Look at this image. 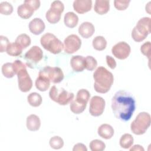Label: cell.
Returning <instances> with one entry per match:
<instances>
[{"label": "cell", "instance_id": "1", "mask_svg": "<svg viewBox=\"0 0 151 151\" xmlns=\"http://www.w3.org/2000/svg\"><path fill=\"white\" fill-rule=\"evenodd\" d=\"M111 109L117 119L129 121L136 109L135 100L129 93L120 90L114 94L111 99Z\"/></svg>", "mask_w": 151, "mask_h": 151}, {"label": "cell", "instance_id": "2", "mask_svg": "<svg viewBox=\"0 0 151 151\" xmlns=\"http://www.w3.org/2000/svg\"><path fill=\"white\" fill-rule=\"evenodd\" d=\"M94 88L99 93H107L114 81L113 74L104 67H99L93 73Z\"/></svg>", "mask_w": 151, "mask_h": 151}, {"label": "cell", "instance_id": "3", "mask_svg": "<svg viewBox=\"0 0 151 151\" xmlns=\"http://www.w3.org/2000/svg\"><path fill=\"white\" fill-rule=\"evenodd\" d=\"M13 68L17 75L18 87L22 92L29 91L32 87V81L26 69L25 65L20 60H17L13 63Z\"/></svg>", "mask_w": 151, "mask_h": 151}, {"label": "cell", "instance_id": "4", "mask_svg": "<svg viewBox=\"0 0 151 151\" xmlns=\"http://www.w3.org/2000/svg\"><path fill=\"white\" fill-rule=\"evenodd\" d=\"M40 42L44 49L54 54H59L64 48L63 42L55 35L50 32H47L41 37Z\"/></svg>", "mask_w": 151, "mask_h": 151}, {"label": "cell", "instance_id": "5", "mask_svg": "<svg viewBox=\"0 0 151 151\" xmlns=\"http://www.w3.org/2000/svg\"><path fill=\"white\" fill-rule=\"evenodd\" d=\"M150 18L143 17L140 18L133 28L132 32V37L136 42L143 41L150 33Z\"/></svg>", "mask_w": 151, "mask_h": 151}, {"label": "cell", "instance_id": "6", "mask_svg": "<svg viewBox=\"0 0 151 151\" xmlns=\"http://www.w3.org/2000/svg\"><path fill=\"white\" fill-rule=\"evenodd\" d=\"M150 115L146 112H140L131 123V131L137 135L143 134L150 127Z\"/></svg>", "mask_w": 151, "mask_h": 151}, {"label": "cell", "instance_id": "7", "mask_svg": "<svg viewBox=\"0 0 151 151\" xmlns=\"http://www.w3.org/2000/svg\"><path fill=\"white\" fill-rule=\"evenodd\" d=\"M49 96L52 100L58 104L65 106L73 100L74 95L73 93L68 92L64 88L59 90L55 86H53L50 90Z\"/></svg>", "mask_w": 151, "mask_h": 151}, {"label": "cell", "instance_id": "8", "mask_svg": "<svg viewBox=\"0 0 151 151\" xmlns=\"http://www.w3.org/2000/svg\"><path fill=\"white\" fill-rule=\"evenodd\" d=\"M64 6L60 1H54L51 4L50 8L45 14L47 20L50 24H56L61 19V15L63 12Z\"/></svg>", "mask_w": 151, "mask_h": 151}, {"label": "cell", "instance_id": "9", "mask_svg": "<svg viewBox=\"0 0 151 151\" xmlns=\"http://www.w3.org/2000/svg\"><path fill=\"white\" fill-rule=\"evenodd\" d=\"M42 57L43 52L42 50L36 45L32 46L24 55L26 64L31 68H34L37 64L42 59Z\"/></svg>", "mask_w": 151, "mask_h": 151}, {"label": "cell", "instance_id": "10", "mask_svg": "<svg viewBox=\"0 0 151 151\" xmlns=\"http://www.w3.org/2000/svg\"><path fill=\"white\" fill-rule=\"evenodd\" d=\"M39 73L45 75L53 83H59L64 79L63 72L58 67L46 66L41 70Z\"/></svg>", "mask_w": 151, "mask_h": 151}, {"label": "cell", "instance_id": "11", "mask_svg": "<svg viewBox=\"0 0 151 151\" xmlns=\"http://www.w3.org/2000/svg\"><path fill=\"white\" fill-rule=\"evenodd\" d=\"M81 45V40L76 34L67 36L64 41V51L67 54H73L78 51Z\"/></svg>", "mask_w": 151, "mask_h": 151}, {"label": "cell", "instance_id": "12", "mask_svg": "<svg viewBox=\"0 0 151 151\" xmlns=\"http://www.w3.org/2000/svg\"><path fill=\"white\" fill-rule=\"evenodd\" d=\"M106 102L101 97L93 96L90 101L89 112L90 114L94 117L101 115L104 111Z\"/></svg>", "mask_w": 151, "mask_h": 151}, {"label": "cell", "instance_id": "13", "mask_svg": "<svg viewBox=\"0 0 151 151\" xmlns=\"http://www.w3.org/2000/svg\"><path fill=\"white\" fill-rule=\"evenodd\" d=\"M131 51L130 45L124 41H121L115 44L111 48L113 55L119 60L127 58Z\"/></svg>", "mask_w": 151, "mask_h": 151}, {"label": "cell", "instance_id": "14", "mask_svg": "<svg viewBox=\"0 0 151 151\" xmlns=\"http://www.w3.org/2000/svg\"><path fill=\"white\" fill-rule=\"evenodd\" d=\"M73 8L78 14H83L90 11L92 7L91 0H76L73 2Z\"/></svg>", "mask_w": 151, "mask_h": 151}, {"label": "cell", "instance_id": "15", "mask_svg": "<svg viewBox=\"0 0 151 151\" xmlns=\"http://www.w3.org/2000/svg\"><path fill=\"white\" fill-rule=\"evenodd\" d=\"M45 24L40 18H35L29 23V29L34 35H40L45 29Z\"/></svg>", "mask_w": 151, "mask_h": 151}, {"label": "cell", "instance_id": "16", "mask_svg": "<svg viewBox=\"0 0 151 151\" xmlns=\"http://www.w3.org/2000/svg\"><path fill=\"white\" fill-rule=\"evenodd\" d=\"M95 31V28L92 23L90 22H83L78 28V33L84 38L91 37Z\"/></svg>", "mask_w": 151, "mask_h": 151}, {"label": "cell", "instance_id": "17", "mask_svg": "<svg viewBox=\"0 0 151 151\" xmlns=\"http://www.w3.org/2000/svg\"><path fill=\"white\" fill-rule=\"evenodd\" d=\"M70 65L73 71L81 72L85 68V58L81 55L73 56L70 60Z\"/></svg>", "mask_w": 151, "mask_h": 151}, {"label": "cell", "instance_id": "18", "mask_svg": "<svg viewBox=\"0 0 151 151\" xmlns=\"http://www.w3.org/2000/svg\"><path fill=\"white\" fill-rule=\"evenodd\" d=\"M50 82L47 77L39 73L38 76L35 80V87L41 91H45L49 88Z\"/></svg>", "mask_w": 151, "mask_h": 151}, {"label": "cell", "instance_id": "19", "mask_svg": "<svg viewBox=\"0 0 151 151\" xmlns=\"http://www.w3.org/2000/svg\"><path fill=\"white\" fill-rule=\"evenodd\" d=\"M27 127L30 131H37L41 126L39 117L35 114H30L27 118Z\"/></svg>", "mask_w": 151, "mask_h": 151}, {"label": "cell", "instance_id": "20", "mask_svg": "<svg viewBox=\"0 0 151 151\" xmlns=\"http://www.w3.org/2000/svg\"><path fill=\"white\" fill-rule=\"evenodd\" d=\"M34 12V9L27 4H22L18 6L17 8L18 15L22 19L29 18Z\"/></svg>", "mask_w": 151, "mask_h": 151}, {"label": "cell", "instance_id": "21", "mask_svg": "<svg viewBox=\"0 0 151 151\" xmlns=\"http://www.w3.org/2000/svg\"><path fill=\"white\" fill-rule=\"evenodd\" d=\"M97 132L101 137L104 139H110L114 134V129L110 124H103L98 128Z\"/></svg>", "mask_w": 151, "mask_h": 151}, {"label": "cell", "instance_id": "22", "mask_svg": "<svg viewBox=\"0 0 151 151\" xmlns=\"http://www.w3.org/2000/svg\"><path fill=\"white\" fill-rule=\"evenodd\" d=\"M110 9V1L96 0L95 1L94 9L99 15H104L107 13Z\"/></svg>", "mask_w": 151, "mask_h": 151}, {"label": "cell", "instance_id": "23", "mask_svg": "<svg viewBox=\"0 0 151 151\" xmlns=\"http://www.w3.org/2000/svg\"><path fill=\"white\" fill-rule=\"evenodd\" d=\"M78 17L73 12H67L64 18V22L66 27L73 28H74L78 24Z\"/></svg>", "mask_w": 151, "mask_h": 151}, {"label": "cell", "instance_id": "24", "mask_svg": "<svg viewBox=\"0 0 151 151\" xmlns=\"http://www.w3.org/2000/svg\"><path fill=\"white\" fill-rule=\"evenodd\" d=\"M87 104L84 102L80 101L76 99L73 100L70 105V108L71 111L74 114H80L81 113L86 109Z\"/></svg>", "mask_w": 151, "mask_h": 151}, {"label": "cell", "instance_id": "25", "mask_svg": "<svg viewBox=\"0 0 151 151\" xmlns=\"http://www.w3.org/2000/svg\"><path fill=\"white\" fill-rule=\"evenodd\" d=\"M23 48L17 43L10 42L6 48V53L11 56H19L21 54Z\"/></svg>", "mask_w": 151, "mask_h": 151}, {"label": "cell", "instance_id": "26", "mask_svg": "<svg viewBox=\"0 0 151 151\" xmlns=\"http://www.w3.org/2000/svg\"><path fill=\"white\" fill-rule=\"evenodd\" d=\"M93 48L97 51L104 50L107 45V41L103 36L96 37L92 42Z\"/></svg>", "mask_w": 151, "mask_h": 151}, {"label": "cell", "instance_id": "27", "mask_svg": "<svg viewBox=\"0 0 151 151\" xmlns=\"http://www.w3.org/2000/svg\"><path fill=\"white\" fill-rule=\"evenodd\" d=\"M27 101L29 105L36 107L41 105L42 103V97L40 94L36 92H33L28 96Z\"/></svg>", "mask_w": 151, "mask_h": 151}, {"label": "cell", "instance_id": "28", "mask_svg": "<svg viewBox=\"0 0 151 151\" xmlns=\"http://www.w3.org/2000/svg\"><path fill=\"white\" fill-rule=\"evenodd\" d=\"M133 137L129 133H125L120 139V146L124 149L130 148L133 144Z\"/></svg>", "mask_w": 151, "mask_h": 151}, {"label": "cell", "instance_id": "29", "mask_svg": "<svg viewBox=\"0 0 151 151\" xmlns=\"http://www.w3.org/2000/svg\"><path fill=\"white\" fill-rule=\"evenodd\" d=\"M15 42L24 49L31 44V41L30 37L28 35L25 34H21L17 37Z\"/></svg>", "mask_w": 151, "mask_h": 151}, {"label": "cell", "instance_id": "30", "mask_svg": "<svg viewBox=\"0 0 151 151\" xmlns=\"http://www.w3.org/2000/svg\"><path fill=\"white\" fill-rule=\"evenodd\" d=\"M2 73L4 77L6 78H10L13 77L15 74L13 68V63H6L4 64L2 66Z\"/></svg>", "mask_w": 151, "mask_h": 151}, {"label": "cell", "instance_id": "31", "mask_svg": "<svg viewBox=\"0 0 151 151\" xmlns=\"http://www.w3.org/2000/svg\"><path fill=\"white\" fill-rule=\"evenodd\" d=\"M49 144L51 148L54 149H60L63 147L64 141L61 137L55 136L50 139Z\"/></svg>", "mask_w": 151, "mask_h": 151}, {"label": "cell", "instance_id": "32", "mask_svg": "<svg viewBox=\"0 0 151 151\" xmlns=\"http://www.w3.org/2000/svg\"><path fill=\"white\" fill-rule=\"evenodd\" d=\"M89 146L91 151H102L106 148L105 143L102 140L99 139L91 140Z\"/></svg>", "mask_w": 151, "mask_h": 151}, {"label": "cell", "instance_id": "33", "mask_svg": "<svg viewBox=\"0 0 151 151\" xmlns=\"http://www.w3.org/2000/svg\"><path fill=\"white\" fill-rule=\"evenodd\" d=\"M90 97V94L89 91L86 89H80L78 91L76 96V100L87 103Z\"/></svg>", "mask_w": 151, "mask_h": 151}, {"label": "cell", "instance_id": "34", "mask_svg": "<svg viewBox=\"0 0 151 151\" xmlns=\"http://www.w3.org/2000/svg\"><path fill=\"white\" fill-rule=\"evenodd\" d=\"M97 65V60L92 56L88 55L85 58V68L88 71H93Z\"/></svg>", "mask_w": 151, "mask_h": 151}, {"label": "cell", "instance_id": "35", "mask_svg": "<svg viewBox=\"0 0 151 151\" xmlns=\"http://www.w3.org/2000/svg\"><path fill=\"white\" fill-rule=\"evenodd\" d=\"M13 12V6L8 2H2L0 4V13L2 15H9Z\"/></svg>", "mask_w": 151, "mask_h": 151}, {"label": "cell", "instance_id": "36", "mask_svg": "<svg viewBox=\"0 0 151 151\" xmlns=\"http://www.w3.org/2000/svg\"><path fill=\"white\" fill-rule=\"evenodd\" d=\"M130 2V1H120V0H117L114 1V7L119 11H123L125 10L129 5V3Z\"/></svg>", "mask_w": 151, "mask_h": 151}, {"label": "cell", "instance_id": "37", "mask_svg": "<svg viewBox=\"0 0 151 151\" xmlns=\"http://www.w3.org/2000/svg\"><path fill=\"white\" fill-rule=\"evenodd\" d=\"M150 42L147 41L145 42L140 47L141 52L145 56H146L149 60H150Z\"/></svg>", "mask_w": 151, "mask_h": 151}, {"label": "cell", "instance_id": "38", "mask_svg": "<svg viewBox=\"0 0 151 151\" xmlns=\"http://www.w3.org/2000/svg\"><path fill=\"white\" fill-rule=\"evenodd\" d=\"M9 41L6 37L0 36V52H4L6 51V48L9 44Z\"/></svg>", "mask_w": 151, "mask_h": 151}, {"label": "cell", "instance_id": "39", "mask_svg": "<svg viewBox=\"0 0 151 151\" xmlns=\"http://www.w3.org/2000/svg\"><path fill=\"white\" fill-rule=\"evenodd\" d=\"M24 3L29 5L34 11L37 10L40 6V1L39 0H26Z\"/></svg>", "mask_w": 151, "mask_h": 151}, {"label": "cell", "instance_id": "40", "mask_svg": "<svg viewBox=\"0 0 151 151\" xmlns=\"http://www.w3.org/2000/svg\"><path fill=\"white\" fill-rule=\"evenodd\" d=\"M106 60L107 64L109 65V67L111 69H114L116 68L117 64L115 60L110 55H106Z\"/></svg>", "mask_w": 151, "mask_h": 151}, {"label": "cell", "instance_id": "41", "mask_svg": "<svg viewBox=\"0 0 151 151\" xmlns=\"http://www.w3.org/2000/svg\"><path fill=\"white\" fill-rule=\"evenodd\" d=\"M73 151H87V149L86 146L81 143L76 144L73 149Z\"/></svg>", "mask_w": 151, "mask_h": 151}, {"label": "cell", "instance_id": "42", "mask_svg": "<svg viewBox=\"0 0 151 151\" xmlns=\"http://www.w3.org/2000/svg\"><path fill=\"white\" fill-rule=\"evenodd\" d=\"M130 151H134V150H135V151H136V150H137V151H144L145 149L142 146H140L139 145H135L130 149Z\"/></svg>", "mask_w": 151, "mask_h": 151}]
</instances>
